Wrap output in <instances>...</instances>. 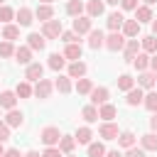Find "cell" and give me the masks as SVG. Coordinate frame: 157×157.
<instances>
[{
  "label": "cell",
  "instance_id": "26",
  "mask_svg": "<svg viewBox=\"0 0 157 157\" xmlns=\"http://www.w3.org/2000/svg\"><path fill=\"white\" fill-rule=\"evenodd\" d=\"M140 145H142V150H157V135H155V132L142 135V137H140Z\"/></svg>",
  "mask_w": 157,
  "mask_h": 157
},
{
  "label": "cell",
  "instance_id": "59",
  "mask_svg": "<svg viewBox=\"0 0 157 157\" xmlns=\"http://www.w3.org/2000/svg\"><path fill=\"white\" fill-rule=\"evenodd\" d=\"M0 2H2V0H0ZM0 7H2V5H0Z\"/></svg>",
  "mask_w": 157,
  "mask_h": 157
},
{
  "label": "cell",
  "instance_id": "24",
  "mask_svg": "<svg viewBox=\"0 0 157 157\" xmlns=\"http://www.w3.org/2000/svg\"><path fill=\"white\" fill-rule=\"evenodd\" d=\"M140 42H142V49H145V52L157 54V34H147V37H142Z\"/></svg>",
  "mask_w": 157,
  "mask_h": 157
},
{
  "label": "cell",
  "instance_id": "16",
  "mask_svg": "<svg viewBox=\"0 0 157 157\" xmlns=\"http://www.w3.org/2000/svg\"><path fill=\"white\" fill-rule=\"evenodd\" d=\"M123 25H125V17H123L120 12H110V15H108V29H110V32H118Z\"/></svg>",
  "mask_w": 157,
  "mask_h": 157
},
{
  "label": "cell",
  "instance_id": "53",
  "mask_svg": "<svg viewBox=\"0 0 157 157\" xmlns=\"http://www.w3.org/2000/svg\"><path fill=\"white\" fill-rule=\"evenodd\" d=\"M152 34H157V17L152 20Z\"/></svg>",
  "mask_w": 157,
  "mask_h": 157
},
{
  "label": "cell",
  "instance_id": "31",
  "mask_svg": "<svg viewBox=\"0 0 157 157\" xmlns=\"http://www.w3.org/2000/svg\"><path fill=\"white\" fill-rule=\"evenodd\" d=\"M91 137H93L91 128H78V130H76V142H78V145H88Z\"/></svg>",
  "mask_w": 157,
  "mask_h": 157
},
{
  "label": "cell",
  "instance_id": "25",
  "mask_svg": "<svg viewBox=\"0 0 157 157\" xmlns=\"http://www.w3.org/2000/svg\"><path fill=\"white\" fill-rule=\"evenodd\" d=\"M118 145H120V147H125V150H128V147H132V145H135V135H132L130 130H123V132L118 135Z\"/></svg>",
  "mask_w": 157,
  "mask_h": 157
},
{
  "label": "cell",
  "instance_id": "42",
  "mask_svg": "<svg viewBox=\"0 0 157 157\" xmlns=\"http://www.w3.org/2000/svg\"><path fill=\"white\" fill-rule=\"evenodd\" d=\"M12 54H15L12 42H7V39H5V42H0V56H2V59H7V56H12Z\"/></svg>",
  "mask_w": 157,
  "mask_h": 157
},
{
  "label": "cell",
  "instance_id": "43",
  "mask_svg": "<svg viewBox=\"0 0 157 157\" xmlns=\"http://www.w3.org/2000/svg\"><path fill=\"white\" fill-rule=\"evenodd\" d=\"M12 15H15V10H12V7H7V5H2V7H0V22L12 20Z\"/></svg>",
  "mask_w": 157,
  "mask_h": 157
},
{
  "label": "cell",
  "instance_id": "4",
  "mask_svg": "<svg viewBox=\"0 0 157 157\" xmlns=\"http://www.w3.org/2000/svg\"><path fill=\"white\" fill-rule=\"evenodd\" d=\"M98 135L103 137V140H118V125H113L110 120H105L103 125H101V130H98Z\"/></svg>",
  "mask_w": 157,
  "mask_h": 157
},
{
  "label": "cell",
  "instance_id": "22",
  "mask_svg": "<svg viewBox=\"0 0 157 157\" xmlns=\"http://www.w3.org/2000/svg\"><path fill=\"white\" fill-rule=\"evenodd\" d=\"M142 101H145L142 88H130V91H128V98H125L128 105H137V103H142Z\"/></svg>",
  "mask_w": 157,
  "mask_h": 157
},
{
  "label": "cell",
  "instance_id": "36",
  "mask_svg": "<svg viewBox=\"0 0 157 157\" xmlns=\"http://www.w3.org/2000/svg\"><path fill=\"white\" fill-rule=\"evenodd\" d=\"M132 64H135L137 71H145V69L150 66V56H147V54H137V56L132 59Z\"/></svg>",
  "mask_w": 157,
  "mask_h": 157
},
{
  "label": "cell",
  "instance_id": "51",
  "mask_svg": "<svg viewBox=\"0 0 157 157\" xmlns=\"http://www.w3.org/2000/svg\"><path fill=\"white\" fill-rule=\"evenodd\" d=\"M150 66H152V71H155V74H157V54H155V56H152V59H150Z\"/></svg>",
  "mask_w": 157,
  "mask_h": 157
},
{
  "label": "cell",
  "instance_id": "6",
  "mask_svg": "<svg viewBox=\"0 0 157 157\" xmlns=\"http://www.w3.org/2000/svg\"><path fill=\"white\" fill-rule=\"evenodd\" d=\"M52 81H47V78H39L37 81V86H34V96L37 98H49V93H52Z\"/></svg>",
  "mask_w": 157,
  "mask_h": 157
},
{
  "label": "cell",
  "instance_id": "34",
  "mask_svg": "<svg viewBox=\"0 0 157 157\" xmlns=\"http://www.w3.org/2000/svg\"><path fill=\"white\" fill-rule=\"evenodd\" d=\"M15 93L20 96V98H29L32 93H34V88L27 83V81H22V83H17V88H15Z\"/></svg>",
  "mask_w": 157,
  "mask_h": 157
},
{
  "label": "cell",
  "instance_id": "32",
  "mask_svg": "<svg viewBox=\"0 0 157 157\" xmlns=\"http://www.w3.org/2000/svg\"><path fill=\"white\" fill-rule=\"evenodd\" d=\"M66 12H69L71 17H81V12H83V2H81V0H69Z\"/></svg>",
  "mask_w": 157,
  "mask_h": 157
},
{
  "label": "cell",
  "instance_id": "14",
  "mask_svg": "<svg viewBox=\"0 0 157 157\" xmlns=\"http://www.w3.org/2000/svg\"><path fill=\"white\" fill-rule=\"evenodd\" d=\"M81 54H83V49H81L78 42H71V44H66V49H64V56H66V59H74V61H78Z\"/></svg>",
  "mask_w": 157,
  "mask_h": 157
},
{
  "label": "cell",
  "instance_id": "46",
  "mask_svg": "<svg viewBox=\"0 0 157 157\" xmlns=\"http://www.w3.org/2000/svg\"><path fill=\"white\" fill-rule=\"evenodd\" d=\"M125 157H145V150H142V147L137 150V147L132 145V147H128V152H125Z\"/></svg>",
  "mask_w": 157,
  "mask_h": 157
},
{
  "label": "cell",
  "instance_id": "8",
  "mask_svg": "<svg viewBox=\"0 0 157 157\" xmlns=\"http://www.w3.org/2000/svg\"><path fill=\"white\" fill-rule=\"evenodd\" d=\"M91 103H93V105H103V103H108V88H103V86L93 88V91H91Z\"/></svg>",
  "mask_w": 157,
  "mask_h": 157
},
{
  "label": "cell",
  "instance_id": "60",
  "mask_svg": "<svg viewBox=\"0 0 157 157\" xmlns=\"http://www.w3.org/2000/svg\"><path fill=\"white\" fill-rule=\"evenodd\" d=\"M66 157H71V155H66Z\"/></svg>",
  "mask_w": 157,
  "mask_h": 157
},
{
  "label": "cell",
  "instance_id": "11",
  "mask_svg": "<svg viewBox=\"0 0 157 157\" xmlns=\"http://www.w3.org/2000/svg\"><path fill=\"white\" fill-rule=\"evenodd\" d=\"M123 34L130 37V39H135V37L140 34V22H137V20H125V25H123Z\"/></svg>",
  "mask_w": 157,
  "mask_h": 157
},
{
  "label": "cell",
  "instance_id": "29",
  "mask_svg": "<svg viewBox=\"0 0 157 157\" xmlns=\"http://www.w3.org/2000/svg\"><path fill=\"white\" fill-rule=\"evenodd\" d=\"M115 105H110V103H103L101 105V110H98V118H103V120H113L115 118Z\"/></svg>",
  "mask_w": 157,
  "mask_h": 157
},
{
  "label": "cell",
  "instance_id": "49",
  "mask_svg": "<svg viewBox=\"0 0 157 157\" xmlns=\"http://www.w3.org/2000/svg\"><path fill=\"white\" fill-rule=\"evenodd\" d=\"M2 157H22V155H20V150H5Z\"/></svg>",
  "mask_w": 157,
  "mask_h": 157
},
{
  "label": "cell",
  "instance_id": "13",
  "mask_svg": "<svg viewBox=\"0 0 157 157\" xmlns=\"http://www.w3.org/2000/svg\"><path fill=\"white\" fill-rule=\"evenodd\" d=\"M44 39H47L44 34H39V32H32V34L27 37V47H29V49H39V52H42V49H44V44H47Z\"/></svg>",
  "mask_w": 157,
  "mask_h": 157
},
{
  "label": "cell",
  "instance_id": "3",
  "mask_svg": "<svg viewBox=\"0 0 157 157\" xmlns=\"http://www.w3.org/2000/svg\"><path fill=\"white\" fill-rule=\"evenodd\" d=\"M105 47H108L110 52L125 49V34H120V32H110V34L105 37Z\"/></svg>",
  "mask_w": 157,
  "mask_h": 157
},
{
  "label": "cell",
  "instance_id": "5",
  "mask_svg": "<svg viewBox=\"0 0 157 157\" xmlns=\"http://www.w3.org/2000/svg\"><path fill=\"white\" fill-rule=\"evenodd\" d=\"M74 32L81 37V34H86V32H91V17H74Z\"/></svg>",
  "mask_w": 157,
  "mask_h": 157
},
{
  "label": "cell",
  "instance_id": "58",
  "mask_svg": "<svg viewBox=\"0 0 157 157\" xmlns=\"http://www.w3.org/2000/svg\"><path fill=\"white\" fill-rule=\"evenodd\" d=\"M42 2H47V5H52V0H42Z\"/></svg>",
  "mask_w": 157,
  "mask_h": 157
},
{
  "label": "cell",
  "instance_id": "28",
  "mask_svg": "<svg viewBox=\"0 0 157 157\" xmlns=\"http://www.w3.org/2000/svg\"><path fill=\"white\" fill-rule=\"evenodd\" d=\"M64 64H66V56H64V54H52V56H49V69L61 71V69H64Z\"/></svg>",
  "mask_w": 157,
  "mask_h": 157
},
{
  "label": "cell",
  "instance_id": "41",
  "mask_svg": "<svg viewBox=\"0 0 157 157\" xmlns=\"http://www.w3.org/2000/svg\"><path fill=\"white\" fill-rule=\"evenodd\" d=\"M76 91H78V93H91V91H93V83H91L88 78H78V81H76Z\"/></svg>",
  "mask_w": 157,
  "mask_h": 157
},
{
  "label": "cell",
  "instance_id": "2",
  "mask_svg": "<svg viewBox=\"0 0 157 157\" xmlns=\"http://www.w3.org/2000/svg\"><path fill=\"white\" fill-rule=\"evenodd\" d=\"M61 20H49V22H44L42 25V34L47 37V39H59L61 37Z\"/></svg>",
  "mask_w": 157,
  "mask_h": 157
},
{
  "label": "cell",
  "instance_id": "23",
  "mask_svg": "<svg viewBox=\"0 0 157 157\" xmlns=\"http://www.w3.org/2000/svg\"><path fill=\"white\" fill-rule=\"evenodd\" d=\"M74 145H76V137H71V135H61V140H59V150H61L64 155H71Z\"/></svg>",
  "mask_w": 157,
  "mask_h": 157
},
{
  "label": "cell",
  "instance_id": "21",
  "mask_svg": "<svg viewBox=\"0 0 157 157\" xmlns=\"http://www.w3.org/2000/svg\"><path fill=\"white\" fill-rule=\"evenodd\" d=\"M83 74H86V64L83 61H71L69 64V76L71 78H83Z\"/></svg>",
  "mask_w": 157,
  "mask_h": 157
},
{
  "label": "cell",
  "instance_id": "57",
  "mask_svg": "<svg viewBox=\"0 0 157 157\" xmlns=\"http://www.w3.org/2000/svg\"><path fill=\"white\" fill-rule=\"evenodd\" d=\"M2 155H5V147H2V142H0V157H2Z\"/></svg>",
  "mask_w": 157,
  "mask_h": 157
},
{
  "label": "cell",
  "instance_id": "44",
  "mask_svg": "<svg viewBox=\"0 0 157 157\" xmlns=\"http://www.w3.org/2000/svg\"><path fill=\"white\" fill-rule=\"evenodd\" d=\"M61 42H66V44L78 42V34H76V32H61Z\"/></svg>",
  "mask_w": 157,
  "mask_h": 157
},
{
  "label": "cell",
  "instance_id": "55",
  "mask_svg": "<svg viewBox=\"0 0 157 157\" xmlns=\"http://www.w3.org/2000/svg\"><path fill=\"white\" fill-rule=\"evenodd\" d=\"M105 2H108V5H118L120 0H105Z\"/></svg>",
  "mask_w": 157,
  "mask_h": 157
},
{
  "label": "cell",
  "instance_id": "45",
  "mask_svg": "<svg viewBox=\"0 0 157 157\" xmlns=\"http://www.w3.org/2000/svg\"><path fill=\"white\" fill-rule=\"evenodd\" d=\"M42 157H64V152H61V150H59V147H47V150H44V155H42Z\"/></svg>",
  "mask_w": 157,
  "mask_h": 157
},
{
  "label": "cell",
  "instance_id": "19",
  "mask_svg": "<svg viewBox=\"0 0 157 157\" xmlns=\"http://www.w3.org/2000/svg\"><path fill=\"white\" fill-rule=\"evenodd\" d=\"M15 103H17V93H12V91H2V93H0V105H2V108L12 110Z\"/></svg>",
  "mask_w": 157,
  "mask_h": 157
},
{
  "label": "cell",
  "instance_id": "10",
  "mask_svg": "<svg viewBox=\"0 0 157 157\" xmlns=\"http://www.w3.org/2000/svg\"><path fill=\"white\" fill-rule=\"evenodd\" d=\"M15 17H17V22H20L22 27H29V25H32V17H34V12H32L29 7H20V10L15 12Z\"/></svg>",
  "mask_w": 157,
  "mask_h": 157
},
{
  "label": "cell",
  "instance_id": "27",
  "mask_svg": "<svg viewBox=\"0 0 157 157\" xmlns=\"http://www.w3.org/2000/svg\"><path fill=\"white\" fill-rule=\"evenodd\" d=\"M86 10H88V17H101L103 15V2L101 0H91L86 5Z\"/></svg>",
  "mask_w": 157,
  "mask_h": 157
},
{
  "label": "cell",
  "instance_id": "33",
  "mask_svg": "<svg viewBox=\"0 0 157 157\" xmlns=\"http://www.w3.org/2000/svg\"><path fill=\"white\" fill-rule=\"evenodd\" d=\"M2 37H5L7 42L17 39V37H20V27H17V25H5V27H2Z\"/></svg>",
  "mask_w": 157,
  "mask_h": 157
},
{
  "label": "cell",
  "instance_id": "1",
  "mask_svg": "<svg viewBox=\"0 0 157 157\" xmlns=\"http://www.w3.org/2000/svg\"><path fill=\"white\" fill-rule=\"evenodd\" d=\"M39 140H42L47 147H54V145H59V140H61V130L54 128V125H49V128H44V130L39 132Z\"/></svg>",
  "mask_w": 157,
  "mask_h": 157
},
{
  "label": "cell",
  "instance_id": "56",
  "mask_svg": "<svg viewBox=\"0 0 157 157\" xmlns=\"http://www.w3.org/2000/svg\"><path fill=\"white\" fill-rule=\"evenodd\" d=\"M155 2H157V0H145V5H155Z\"/></svg>",
  "mask_w": 157,
  "mask_h": 157
},
{
  "label": "cell",
  "instance_id": "17",
  "mask_svg": "<svg viewBox=\"0 0 157 157\" xmlns=\"http://www.w3.org/2000/svg\"><path fill=\"white\" fill-rule=\"evenodd\" d=\"M137 49H140L137 39H128V42H125V61H130V64H132V59H135V56L140 54Z\"/></svg>",
  "mask_w": 157,
  "mask_h": 157
},
{
  "label": "cell",
  "instance_id": "18",
  "mask_svg": "<svg viewBox=\"0 0 157 157\" xmlns=\"http://www.w3.org/2000/svg\"><path fill=\"white\" fill-rule=\"evenodd\" d=\"M137 83H140V88H152V86L157 83V76H155L152 71H142V74L137 76Z\"/></svg>",
  "mask_w": 157,
  "mask_h": 157
},
{
  "label": "cell",
  "instance_id": "61",
  "mask_svg": "<svg viewBox=\"0 0 157 157\" xmlns=\"http://www.w3.org/2000/svg\"><path fill=\"white\" fill-rule=\"evenodd\" d=\"M0 108H2V105H0Z\"/></svg>",
  "mask_w": 157,
  "mask_h": 157
},
{
  "label": "cell",
  "instance_id": "40",
  "mask_svg": "<svg viewBox=\"0 0 157 157\" xmlns=\"http://www.w3.org/2000/svg\"><path fill=\"white\" fill-rule=\"evenodd\" d=\"M118 88H120V91H130V88H132V76L120 74V76H118Z\"/></svg>",
  "mask_w": 157,
  "mask_h": 157
},
{
  "label": "cell",
  "instance_id": "47",
  "mask_svg": "<svg viewBox=\"0 0 157 157\" xmlns=\"http://www.w3.org/2000/svg\"><path fill=\"white\" fill-rule=\"evenodd\" d=\"M10 137V125L7 123H0V142H5Z\"/></svg>",
  "mask_w": 157,
  "mask_h": 157
},
{
  "label": "cell",
  "instance_id": "38",
  "mask_svg": "<svg viewBox=\"0 0 157 157\" xmlns=\"http://www.w3.org/2000/svg\"><path fill=\"white\" fill-rule=\"evenodd\" d=\"M88 157H105V147L101 142H91L88 145Z\"/></svg>",
  "mask_w": 157,
  "mask_h": 157
},
{
  "label": "cell",
  "instance_id": "15",
  "mask_svg": "<svg viewBox=\"0 0 157 157\" xmlns=\"http://www.w3.org/2000/svg\"><path fill=\"white\" fill-rule=\"evenodd\" d=\"M34 15H37V17H39L42 22H49V20H54V7L44 2V5H39V7L34 10Z\"/></svg>",
  "mask_w": 157,
  "mask_h": 157
},
{
  "label": "cell",
  "instance_id": "48",
  "mask_svg": "<svg viewBox=\"0 0 157 157\" xmlns=\"http://www.w3.org/2000/svg\"><path fill=\"white\" fill-rule=\"evenodd\" d=\"M120 5H123V10H135L137 0H120Z\"/></svg>",
  "mask_w": 157,
  "mask_h": 157
},
{
  "label": "cell",
  "instance_id": "7",
  "mask_svg": "<svg viewBox=\"0 0 157 157\" xmlns=\"http://www.w3.org/2000/svg\"><path fill=\"white\" fill-rule=\"evenodd\" d=\"M42 74H44V66H42V64H27L25 78H27V81H39Z\"/></svg>",
  "mask_w": 157,
  "mask_h": 157
},
{
  "label": "cell",
  "instance_id": "30",
  "mask_svg": "<svg viewBox=\"0 0 157 157\" xmlns=\"http://www.w3.org/2000/svg\"><path fill=\"white\" fill-rule=\"evenodd\" d=\"M5 123L10 125V128H17V125H22V113L20 110H7V118H5Z\"/></svg>",
  "mask_w": 157,
  "mask_h": 157
},
{
  "label": "cell",
  "instance_id": "54",
  "mask_svg": "<svg viewBox=\"0 0 157 157\" xmlns=\"http://www.w3.org/2000/svg\"><path fill=\"white\" fill-rule=\"evenodd\" d=\"M25 157H39V152H34V150H29V152H27Z\"/></svg>",
  "mask_w": 157,
  "mask_h": 157
},
{
  "label": "cell",
  "instance_id": "20",
  "mask_svg": "<svg viewBox=\"0 0 157 157\" xmlns=\"http://www.w3.org/2000/svg\"><path fill=\"white\" fill-rule=\"evenodd\" d=\"M15 59L20 64H32V49L29 47H17L15 49Z\"/></svg>",
  "mask_w": 157,
  "mask_h": 157
},
{
  "label": "cell",
  "instance_id": "12",
  "mask_svg": "<svg viewBox=\"0 0 157 157\" xmlns=\"http://www.w3.org/2000/svg\"><path fill=\"white\" fill-rule=\"evenodd\" d=\"M103 44H105L103 32H101V29H91V32H88V47H91V49H98V47H103Z\"/></svg>",
  "mask_w": 157,
  "mask_h": 157
},
{
  "label": "cell",
  "instance_id": "39",
  "mask_svg": "<svg viewBox=\"0 0 157 157\" xmlns=\"http://www.w3.org/2000/svg\"><path fill=\"white\" fill-rule=\"evenodd\" d=\"M142 103H145V108H147V110H152V113H157V91H152V93H147Z\"/></svg>",
  "mask_w": 157,
  "mask_h": 157
},
{
  "label": "cell",
  "instance_id": "52",
  "mask_svg": "<svg viewBox=\"0 0 157 157\" xmlns=\"http://www.w3.org/2000/svg\"><path fill=\"white\" fill-rule=\"evenodd\" d=\"M105 157H123L118 150H110V152H105Z\"/></svg>",
  "mask_w": 157,
  "mask_h": 157
},
{
  "label": "cell",
  "instance_id": "35",
  "mask_svg": "<svg viewBox=\"0 0 157 157\" xmlns=\"http://www.w3.org/2000/svg\"><path fill=\"white\" fill-rule=\"evenodd\" d=\"M81 115H83V120H86V123L98 120V110H96V105H93V103H91V105H86V108L81 110Z\"/></svg>",
  "mask_w": 157,
  "mask_h": 157
},
{
  "label": "cell",
  "instance_id": "37",
  "mask_svg": "<svg viewBox=\"0 0 157 157\" xmlns=\"http://www.w3.org/2000/svg\"><path fill=\"white\" fill-rule=\"evenodd\" d=\"M54 86H56L59 93H69V91H71V81H69L66 76H59V78L54 81Z\"/></svg>",
  "mask_w": 157,
  "mask_h": 157
},
{
  "label": "cell",
  "instance_id": "50",
  "mask_svg": "<svg viewBox=\"0 0 157 157\" xmlns=\"http://www.w3.org/2000/svg\"><path fill=\"white\" fill-rule=\"evenodd\" d=\"M150 128H152V130H155V132H157V113H155V115H152V118H150Z\"/></svg>",
  "mask_w": 157,
  "mask_h": 157
},
{
  "label": "cell",
  "instance_id": "9",
  "mask_svg": "<svg viewBox=\"0 0 157 157\" xmlns=\"http://www.w3.org/2000/svg\"><path fill=\"white\" fill-rule=\"evenodd\" d=\"M135 20L142 25V22H152L155 17H152V10H150V5H140V7H135Z\"/></svg>",
  "mask_w": 157,
  "mask_h": 157
}]
</instances>
